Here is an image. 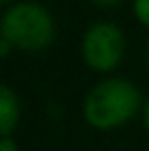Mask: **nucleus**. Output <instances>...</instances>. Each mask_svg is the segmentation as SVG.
<instances>
[{"mask_svg":"<svg viewBox=\"0 0 149 151\" xmlns=\"http://www.w3.org/2000/svg\"><path fill=\"white\" fill-rule=\"evenodd\" d=\"M143 121H145V127L149 129V100L145 104V110H143Z\"/></svg>","mask_w":149,"mask_h":151,"instance_id":"obj_9","label":"nucleus"},{"mask_svg":"<svg viewBox=\"0 0 149 151\" xmlns=\"http://www.w3.org/2000/svg\"><path fill=\"white\" fill-rule=\"evenodd\" d=\"M94 2H98L102 6H112V4H119L121 0H94Z\"/></svg>","mask_w":149,"mask_h":151,"instance_id":"obj_8","label":"nucleus"},{"mask_svg":"<svg viewBox=\"0 0 149 151\" xmlns=\"http://www.w3.org/2000/svg\"><path fill=\"white\" fill-rule=\"evenodd\" d=\"M135 14L139 23L149 27V0H135Z\"/></svg>","mask_w":149,"mask_h":151,"instance_id":"obj_5","label":"nucleus"},{"mask_svg":"<svg viewBox=\"0 0 149 151\" xmlns=\"http://www.w3.org/2000/svg\"><path fill=\"white\" fill-rule=\"evenodd\" d=\"M0 2H2V4H6V2H10V0H0Z\"/></svg>","mask_w":149,"mask_h":151,"instance_id":"obj_10","label":"nucleus"},{"mask_svg":"<svg viewBox=\"0 0 149 151\" xmlns=\"http://www.w3.org/2000/svg\"><path fill=\"white\" fill-rule=\"evenodd\" d=\"M125 51L123 33L110 23L94 25L84 37L82 53L86 63L96 72H108L112 70Z\"/></svg>","mask_w":149,"mask_h":151,"instance_id":"obj_3","label":"nucleus"},{"mask_svg":"<svg viewBox=\"0 0 149 151\" xmlns=\"http://www.w3.org/2000/svg\"><path fill=\"white\" fill-rule=\"evenodd\" d=\"M147 59H149V43H147Z\"/></svg>","mask_w":149,"mask_h":151,"instance_id":"obj_11","label":"nucleus"},{"mask_svg":"<svg viewBox=\"0 0 149 151\" xmlns=\"http://www.w3.org/2000/svg\"><path fill=\"white\" fill-rule=\"evenodd\" d=\"M141 102L139 90L125 80H106L86 98V121L96 129H112L129 121Z\"/></svg>","mask_w":149,"mask_h":151,"instance_id":"obj_1","label":"nucleus"},{"mask_svg":"<svg viewBox=\"0 0 149 151\" xmlns=\"http://www.w3.org/2000/svg\"><path fill=\"white\" fill-rule=\"evenodd\" d=\"M0 151H19V149H17V143H14L10 137H2V141H0Z\"/></svg>","mask_w":149,"mask_h":151,"instance_id":"obj_6","label":"nucleus"},{"mask_svg":"<svg viewBox=\"0 0 149 151\" xmlns=\"http://www.w3.org/2000/svg\"><path fill=\"white\" fill-rule=\"evenodd\" d=\"M0 47H2V51H0V53H2V57H6V55H8V47H10V43H8L4 37H2V41H0Z\"/></svg>","mask_w":149,"mask_h":151,"instance_id":"obj_7","label":"nucleus"},{"mask_svg":"<svg viewBox=\"0 0 149 151\" xmlns=\"http://www.w3.org/2000/svg\"><path fill=\"white\" fill-rule=\"evenodd\" d=\"M2 37L25 51H37L53 39V21L39 4L23 2L12 6L2 19Z\"/></svg>","mask_w":149,"mask_h":151,"instance_id":"obj_2","label":"nucleus"},{"mask_svg":"<svg viewBox=\"0 0 149 151\" xmlns=\"http://www.w3.org/2000/svg\"><path fill=\"white\" fill-rule=\"evenodd\" d=\"M19 123V100L17 94L8 88L2 86L0 88V135L2 137H10L12 129Z\"/></svg>","mask_w":149,"mask_h":151,"instance_id":"obj_4","label":"nucleus"}]
</instances>
